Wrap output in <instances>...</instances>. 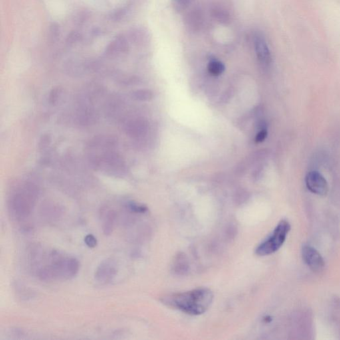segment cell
Here are the masks:
<instances>
[{
	"mask_svg": "<svg viewBox=\"0 0 340 340\" xmlns=\"http://www.w3.org/2000/svg\"><path fill=\"white\" fill-rule=\"evenodd\" d=\"M213 300L214 294L212 290L201 288L166 296L163 298L162 302L184 313L198 316L205 313L210 308Z\"/></svg>",
	"mask_w": 340,
	"mask_h": 340,
	"instance_id": "cell-1",
	"label": "cell"
},
{
	"mask_svg": "<svg viewBox=\"0 0 340 340\" xmlns=\"http://www.w3.org/2000/svg\"><path fill=\"white\" fill-rule=\"evenodd\" d=\"M45 259L47 263L35 271L41 281L71 279L79 271L80 264L76 258L63 255L57 250H51Z\"/></svg>",
	"mask_w": 340,
	"mask_h": 340,
	"instance_id": "cell-2",
	"label": "cell"
},
{
	"mask_svg": "<svg viewBox=\"0 0 340 340\" xmlns=\"http://www.w3.org/2000/svg\"><path fill=\"white\" fill-rule=\"evenodd\" d=\"M37 191L31 184H26L10 197L8 208L11 216L21 222L28 218L36 202Z\"/></svg>",
	"mask_w": 340,
	"mask_h": 340,
	"instance_id": "cell-3",
	"label": "cell"
},
{
	"mask_svg": "<svg viewBox=\"0 0 340 340\" xmlns=\"http://www.w3.org/2000/svg\"><path fill=\"white\" fill-rule=\"evenodd\" d=\"M290 230L289 222L280 221L269 236L256 248V253L259 256H267L278 251L283 245Z\"/></svg>",
	"mask_w": 340,
	"mask_h": 340,
	"instance_id": "cell-4",
	"label": "cell"
},
{
	"mask_svg": "<svg viewBox=\"0 0 340 340\" xmlns=\"http://www.w3.org/2000/svg\"><path fill=\"white\" fill-rule=\"evenodd\" d=\"M118 272V266L113 258H107L101 262L95 273V278L101 284H107L112 282Z\"/></svg>",
	"mask_w": 340,
	"mask_h": 340,
	"instance_id": "cell-5",
	"label": "cell"
},
{
	"mask_svg": "<svg viewBox=\"0 0 340 340\" xmlns=\"http://www.w3.org/2000/svg\"><path fill=\"white\" fill-rule=\"evenodd\" d=\"M302 259L314 272H320L325 267V261L321 254L310 245H304L302 248Z\"/></svg>",
	"mask_w": 340,
	"mask_h": 340,
	"instance_id": "cell-6",
	"label": "cell"
},
{
	"mask_svg": "<svg viewBox=\"0 0 340 340\" xmlns=\"http://www.w3.org/2000/svg\"><path fill=\"white\" fill-rule=\"evenodd\" d=\"M308 190L314 194L324 196L328 194V185L326 179L318 172H310L306 177Z\"/></svg>",
	"mask_w": 340,
	"mask_h": 340,
	"instance_id": "cell-7",
	"label": "cell"
},
{
	"mask_svg": "<svg viewBox=\"0 0 340 340\" xmlns=\"http://www.w3.org/2000/svg\"><path fill=\"white\" fill-rule=\"evenodd\" d=\"M98 163L107 172L117 174V173H122L124 169V162L122 159L116 153L110 152L103 154L99 159Z\"/></svg>",
	"mask_w": 340,
	"mask_h": 340,
	"instance_id": "cell-8",
	"label": "cell"
},
{
	"mask_svg": "<svg viewBox=\"0 0 340 340\" xmlns=\"http://www.w3.org/2000/svg\"><path fill=\"white\" fill-rule=\"evenodd\" d=\"M254 47L258 60L264 65H269L271 62V54L265 39L262 35H256L254 37Z\"/></svg>",
	"mask_w": 340,
	"mask_h": 340,
	"instance_id": "cell-9",
	"label": "cell"
},
{
	"mask_svg": "<svg viewBox=\"0 0 340 340\" xmlns=\"http://www.w3.org/2000/svg\"><path fill=\"white\" fill-rule=\"evenodd\" d=\"M128 41L122 35L116 37L114 40L111 41L107 47L105 53L108 56L114 57L128 52Z\"/></svg>",
	"mask_w": 340,
	"mask_h": 340,
	"instance_id": "cell-10",
	"label": "cell"
},
{
	"mask_svg": "<svg viewBox=\"0 0 340 340\" xmlns=\"http://www.w3.org/2000/svg\"><path fill=\"white\" fill-rule=\"evenodd\" d=\"M127 134L132 137L142 136L146 132L147 124L142 119H135L127 123L125 128Z\"/></svg>",
	"mask_w": 340,
	"mask_h": 340,
	"instance_id": "cell-11",
	"label": "cell"
},
{
	"mask_svg": "<svg viewBox=\"0 0 340 340\" xmlns=\"http://www.w3.org/2000/svg\"><path fill=\"white\" fill-rule=\"evenodd\" d=\"M102 217L103 218V230L105 235H110L114 228L115 221L116 219V213L114 210H103Z\"/></svg>",
	"mask_w": 340,
	"mask_h": 340,
	"instance_id": "cell-12",
	"label": "cell"
},
{
	"mask_svg": "<svg viewBox=\"0 0 340 340\" xmlns=\"http://www.w3.org/2000/svg\"><path fill=\"white\" fill-rule=\"evenodd\" d=\"M212 14L214 18L220 22L226 23L230 19V14L227 9L225 8L222 5H218L212 9Z\"/></svg>",
	"mask_w": 340,
	"mask_h": 340,
	"instance_id": "cell-13",
	"label": "cell"
},
{
	"mask_svg": "<svg viewBox=\"0 0 340 340\" xmlns=\"http://www.w3.org/2000/svg\"><path fill=\"white\" fill-rule=\"evenodd\" d=\"M188 27L193 30H198L202 24V15L199 10H194L188 15L187 19Z\"/></svg>",
	"mask_w": 340,
	"mask_h": 340,
	"instance_id": "cell-14",
	"label": "cell"
},
{
	"mask_svg": "<svg viewBox=\"0 0 340 340\" xmlns=\"http://www.w3.org/2000/svg\"><path fill=\"white\" fill-rule=\"evenodd\" d=\"M208 71L214 76H219L224 72L225 65L221 61L212 60L209 63Z\"/></svg>",
	"mask_w": 340,
	"mask_h": 340,
	"instance_id": "cell-15",
	"label": "cell"
},
{
	"mask_svg": "<svg viewBox=\"0 0 340 340\" xmlns=\"http://www.w3.org/2000/svg\"><path fill=\"white\" fill-rule=\"evenodd\" d=\"M132 97L137 101H149L152 100L154 97V94L150 90L142 89V90L134 91L132 93Z\"/></svg>",
	"mask_w": 340,
	"mask_h": 340,
	"instance_id": "cell-16",
	"label": "cell"
},
{
	"mask_svg": "<svg viewBox=\"0 0 340 340\" xmlns=\"http://www.w3.org/2000/svg\"><path fill=\"white\" fill-rule=\"evenodd\" d=\"M61 29L56 23H52L49 27V36L51 42H55L60 36Z\"/></svg>",
	"mask_w": 340,
	"mask_h": 340,
	"instance_id": "cell-17",
	"label": "cell"
},
{
	"mask_svg": "<svg viewBox=\"0 0 340 340\" xmlns=\"http://www.w3.org/2000/svg\"><path fill=\"white\" fill-rule=\"evenodd\" d=\"M127 207L131 212L135 213V214H144L147 211L146 206L134 202L128 203Z\"/></svg>",
	"mask_w": 340,
	"mask_h": 340,
	"instance_id": "cell-18",
	"label": "cell"
},
{
	"mask_svg": "<svg viewBox=\"0 0 340 340\" xmlns=\"http://www.w3.org/2000/svg\"><path fill=\"white\" fill-rule=\"evenodd\" d=\"M61 89L59 87L53 89L49 96V102L51 105H55L58 101L59 95H60Z\"/></svg>",
	"mask_w": 340,
	"mask_h": 340,
	"instance_id": "cell-19",
	"label": "cell"
},
{
	"mask_svg": "<svg viewBox=\"0 0 340 340\" xmlns=\"http://www.w3.org/2000/svg\"><path fill=\"white\" fill-rule=\"evenodd\" d=\"M85 244H86V245L89 246V248L96 247L97 243H98L97 238L95 237L93 234H87V235L85 236Z\"/></svg>",
	"mask_w": 340,
	"mask_h": 340,
	"instance_id": "cell-20",
	"label": "cell"
},
{
	"mask_svg": "<svg viewBox=\"0 0 340 340\" xmlns=\"http://www.w3.org/2000/svg\"><path fill=\"white\" fill-rule=\"evenodd\" d=\"M79 39H80L79 33L76 32V31H73L67 36V43L69 45H73L75 43H77L79 40Z\"/></svg>",
	"mask_w": 340,
	"mask_h": 340,
	"instance_id": "cell-21",
	"label": "cell"
},
{
	"mask_svg": "<svg viewBox=\"0 0 340 340\" xmlns=\"http://www.w3.org/2000/svg\"><path fill=\"white\" fill-rule=\"evenodd\" d=\"M267 130L265 128L261 129V130L256 134V142L260 143L263 142L265 140L266 137H267Z\"/></svg>",
	"mask_w": 340,
	"mask_h": 340,
	"instance_id": "cell-22",
	"label": "cell"
},
{
	"mask_svg": "<svg viewBox=\"0 0 340 340\" xmlns=\"http://www.w3.org/2000/svg\"><path fill=\"white\" fill-rule=\"evenodd\" d=\"M50 142V136H49V135H44V136H42L40 142H39V147H40L41 148H44L47 145H49Z\"/></svg>",
	"mask_w": 340,
	"mask_h": 340,
	"instance_id": "cell-23",
	"label": "cell"
},
{
	"mask_svg": "<svg viewBox=\"0 0 340 340\" xmlns=\"http://www.w3.org/2000/svg\"><path fill=\"white\" fill-rule=\"evenodd\" d=\"M189 0H175V1H176V5L177 6H181L183 7L184 6V5H187V3H188Z\"/></svg>",
	"mask_w": 340,
	"mask_h": 340,
	"instance_id": "cell-24",
	"label": "cell"
}]
</instances>
